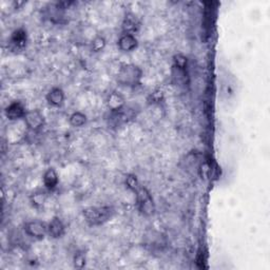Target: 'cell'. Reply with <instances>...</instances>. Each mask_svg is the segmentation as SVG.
Wrapping results in <instances>:
<instances>
[{
  "instance_id": "1",
  "label": "cell",
  "mask_w": 270,
  "mask_h": 270,
  "mask_svg": "<svg viewBox=\"0 0 270 270\" xmlns=\"http://www.w3.org/2000/svg\"><path fill=\"white\" fill-rule=\"evenodd\" d=\"M115 214V209L112 206H91L82 210V217L90 226H102L109 222Z\"/></svg>"
},
{
  "instance_id": "2",
  "label": "cell",
  "mask_w": 270,
  "mask_h": 270,
  "mask_svg": "<svg viewBox=\"0 0 270 270\" xmlns=\"http://www.w3.org/2000/svg\"><path fill=\"white\" fill-rule=\"evenodd\" d=\"M143 70L134 63H125L118 70L117 82L129 88H135L140 84L143 78Z\"/></svg>"
},
{
  "instance_id": "3",
  "label": "cell",
  "mask_w": 270,
  "mask_h": 270,
  "mask_svg": "<svg viewBox=\"0 0 270 270\" xmlns=\"http://www.w3.org/2000/svg\"><path fill=\"white\" fill-rule=\"evenodd\" d=\"M134 193L136 197V207L138 212L146 218L154 215L156 207L151 192L146 187L140 186Z\"/></svg>"
},
{
  "instance_id": "4",
  "label": "cell",
  "mask_w": 270,
  "mask_h": 270,
  "mask_svg": "<svg viewBox=\"0 0 270 270\" xmlns=\"http://www.w3.org/2000/svg\"><path fill=\"white\" fill-rule=\"evenodd\" d=\"M26 234L36 241L44 240L48 235V224L42 221L34 220L27 222L24 226Z\"/></svg>"
},
{
  "instance_id": "5",
  "label": "cell",
  "mask_w": 270,
  "mask_h": 270,
  "mask_svg": "<svg viewBox=\"0 0 270 270\" xmlns=\"http://www.w3.org/2000/svg\"><path fill=\"white\" fill-rule=\"evenodd\" d=\"M24 120H25L27 127L32 131L40 130V129L44 127L46 124L45 115L42 114L41 111H39L37 109L28 111Z\"/></svg>"
},
{
  "instance_id": "6",
  "label": "cell",
  "mask_w": 270,
  "mask_h": 270,
  "mask_svg": "<svg viewBox=\"0 0 270 270\" xmlns=\"http://www.w3.org/2000/svg\"><path fill=\"white\" fill-rule=\"evenodd\" d=\"M27 112L28 111L25 105L21 102L11 103L5 109V115L11 122H15L21 120V118H25Z\"/></svg>"
},
{
  "instance_id": "7",
  "label": "cell",
  "mask_w": 270,
  "mask_h": 270,
  "mask_svg": "<svg viewBox=\"0 0 270 270\" xmlns=\"http://www.w3.org/2000/svg\"><path fill=\"white\" fill-rule=\"evenodd\" d=\"M107 107L112 113L122 111L126 107L125 97L120 92L112 91L107 97Z\"/></svg>"
},
{
  "instance_id": "8",
  "label": "cell",
  "mask_w": 270,
  "mask_h": 270,
  "mask_svg": "<svg viewBox=\"0 0 270 270\" xmlns=\"http://www.w3.org/2000/svg\"><path fill=\"white\" fill-rule=\"evenodd\" d=\"M140 20L138 19V17L133 14V13H127L124 17L123 24H122V30L123 33H127V34H132L134 35L135 33L139 31L140 29Z\"/></svg>"
},
{
  "instance_id": "9",
  "label": "cell",
  "mask_w": 270,
  "mask_h": 270,
  "mask_svg": "<svg viewBox=\"0 0 270 270\" xmlns=\"http://www.w3.org/2000/svg\"><path fill=\"white\" fill-rule=\"evenodd\" d=\"M64 233H66V226H64L61 219L58 217L52 218V220L48 223V235L51 239L57 240L62 237Z\"/></svg>"
},
{
  "instance_id": "10",
  "label": "cell",
  "mask_w": 270,
  "mask_h": 270,
  "mask_svg": "<svg viewBox=\"0 0 270 270\" xmlns=\"http://www.w3.org/2000/svg\"><path fill=\"white\" fill-rule=\"evenodd\" d=\"M117 47L122 52H125V53L132 52L138 47V40L135 37V35L123 33L121 37L118 38Z\"/></svg>"
},
{
  "instance_id": "11",
  "label": "cell",
  "mask_w": 270,
  "mask_h": 270,
  "mask_svg": "<svg viewBox=\"0 0 270 270\" xmlns=\"http://www.w3.org/2000/svg\"><path fill=\"white\" fill-rule=\"evenodd\" d=\"M11 45L13 46L14 49L16 50H24L27 45H28V33L27 31L23 28L16 29L13 31L12 35H11L10 38Z\"/></svg>"
},
{
  "instance_id": "12",
  "label": "cell",
  "mask_w": 270,
  "mask_h": 270,
  "mask_svg": "<svg viewBox=\"0 0 270 270\" xmlns=\"http://www.w3.org/2000/svg\"><path fill=\"white\" fill-rule=\"evenodd\" d=\"M64 99H66V95H64V92L61 88L59 87H54L46 95V100L48 104L52 107H56L59 108L63 105Z\"/></svg>"
},
{
  "instance_id": "13",
  "label": "cell",
  "mask_w": 270,
  "mask_h": 270,
  "mask_svg": "<svg viewBox=\"0 0 270 270\" xmlns=\"http://www.w3.org/2000/svg\"><path fill=\"white\" fill-rule=\"evenodd\" d=\"M42 178H44V185L48 190H54L59 183V176L54 168H48L45 171Z\"/></svg>"
},
{
  "instance_id": "14",
  "label": "cell",
  "mask_w": 270,
  "mask_h": 270,
  "mask_svg": "<svg viewBox=\"0 0 270 270\" xmlns=\"http://www.w3.org/2000/svg\"><path fill=\"white\" fill-rule=\"evenodd\" d=\"M48 200V192L45 190H37L30 196L31 205L36 209H41Z\"/></svg>"
},
{
  "instance_id": "15",
  "label": "cell",
  "mask_w": 270,
  "mask_h": 270,
  "mask_svg": "<svg viewBox=\"0 0 270 270\" xmlns=\"http://www.w3.org/2000/svg\"><path fill=\"white\" fill-rule=\"evenodd\" d=\"M87 121H88L87 115H85L82 112H80V111L73 112L69 117V123L74 128L83 127L85 124H87Z\"/></svg>"
},
{
  "instance_id": "16",
  "label": "cell",
  "mask_w": 270,
  "mask_h": 270,
  "mask_svg": "<svg viewBox=\"0 0 270 270\" xmlns=\"http://www.w3.org/2000/svg\"><path fill=\"white\" fill-rule=\"evenodd\" d=\"M173 63H174V67L177 70L185 71L188 66V57L182 53L175 54V55L173 56Z\"/></svg>"
},
{
  "instance_id": "17",
  "label": "cell",
  "mask_w": 270,
  "mask_h": 270,
  "mask_svg": "<svg viewBox=\"0 0 270 270\" xmlns=\"http://www.w3.org/2000/svg\"><path fill=\"white\" fill-rule=\"evenodd\" d=\"M125 185L127 186V188L129 190H131L132 192H135L140 186L139 184V181L137 178V176L133 173H129L126 175V178H125Z\"/></svg>"
},
{
  "instance_id": "18",
  "label": "cell",
  "mask_w": 270,
  "mask_h": 270,
  "mask_svg": "<svg viewBox=\"0 0 270 270\" xmlns=\"http://www.w3.org/2000/svg\"><path fill=\"white\" fill-rule=\"evenodd\" d=\"M107 46V40L104 36L97 35L91 42V51L94 53L102 52Z\"/></svg>"
},
{
  "instance_id": "19",
  "label": "cell",
  "mask_w": 270,
  "mask_h": 270,
  "mask_svg": "<svg viewBox=\"0 0 270 270\" xmlns=\"http://www.w3.org/2000/svg\"><path fill=\"white\" fill-rule=\"evenodd\" d=\"M85 264H87V257H85V254L84 252L82 251H78L74 254V257H73V265L75 268H78V269H81L85 266Z\"/></svg>"
},
{
  "instance_id": "20",
  "label": "cell",
  "mask_w": 270,
  "mask_h": 270,
  "mask_svg": "<svg viewBox=\"0 0 270 270\" xmlns=\"http://www.w3.org/2000/svg\"><path fill=\"white\" fill-rule=\"evenodd\" d=\"M200 175L203 179H207L210 176V172H211V167L208 161H203V163L200 165Z\"/></svg>"
}]
</instances>
